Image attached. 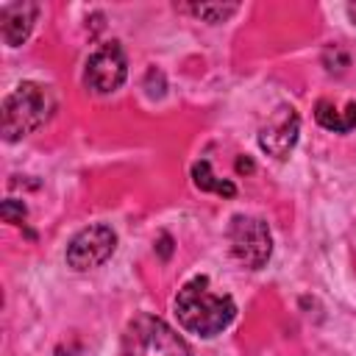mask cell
<instances>
[{
  "label": "cell",
  "instance_id": "1",
  "mask_svg": "<svg viewBox=\"0 0 356 356\" xmlns=\"http://www.w3.org/2000/svg\"><path fill=\"white\" fill-rule=\"evenodd\" d=\"M175 317L184 331L197 334L203 339L217 337L236 317V303L225 292H214L206 275L189 278L175 295Z\"/></svg>",
  "mask_w": 356,
  "mask_h": 356
},
{
  "label": "cell",
  "instance_id": "2",
  "mask_svg": "<svg viewBox=\"0 0 356 356\" xmlns=\"http://www.w3.org/2000/svg\"><path fill=\"white\" fill-rule=\"evenodd\" d=\"M53 108H56V103H53V95L47 86L22 81L3 100V139L17 142V139L33 134L36 128H42L50 120Z\"/></svg>",
  "mask_w": 356,
  "mask_h": 356
},
{
  "label": "cell",
  "instance_id": "3",
  "mask_svg": "<svg viewBox=\"0 0 356 356\" xmlns=\"http://www.w3.org/2000/svg\"><path fill=\"white\" fill-rule=\"evenodd\" d=\"M122 356H192L186 339L156 314H136L122 334Z\"/></svg>",
  "mask_w": 356,
  "mask_h": 356
},
{
  "label": "cell",
  "instance_id": "4",
  "mask_svg": "<svg viewBox=\"0 0 356 356\" xmlns=\"http://www.w3.org/2000/svg\"><path fill=\"white\" fill-rule=\"evenodd\" d=\"M228 242H231L234 259L239 264H245L248 270H261L270 261L273 234H270V225L261 217H250V214L231 217Z\"/></svg>",
  "mask_w": 356,
  "mask_h": 356
},
{
  "label": "cell",
  "instance_id": "5",
  "mask_svg": "<svg viewBox=\"0 0 356 356\" xmlns=\"http://www.w3.org/2000/svg\"><path fill=\"white\" fill-rule=\"evenodd\" d=\"M125 75H128V61H125V53H122L120 42L100 44L86 58V67H83V83L95 95H108V92L120 89Z\"/></svg>",
  "mask_w": 356,
  "mask_h": 356
},
{
  "label": "cell",
  "instance_id": "6",
  "mask_svg": "<svg viewBox=\"0 0 356 356\" xmlns=\"http://www.w3.org/2000/svg\"><path fill=\"white\" fill-rule=\"evenodd\" d=\"M117 248V234L97 222V225H89L83 231H78L70 245H67V264L72 270H95L100 267L106 259H111Z\"/></svg>",
  "mask_w": 356,
  "mask_h": 356
},
{
  "label": "cell",
  "instance_id": "7",
  "mask_svg": "<svg viewBox=\"0 0 356 356\" xmlns=\"http://www.w3.org/2000/svg\"><path fill=\"white\" fill-rule=\"evenodd\" d=\"M298 134H300V117L292 106H281L270 120L267 125H261L259 131V147L273 156V159H286L298 142Z\"/></svg>",
  "mask_w": 356,
  "mask_h": 356
},
{
  "label": "cell",
  "instance_id": "8",
  "mask_svg": "<svg viewBox=\"0 0 356 356\" xmlns=\"http://www.w3.org/2000/svg\"><path fill=\"white\" fill-rule=\"evenodd\" d=\"M36 17H39L36 3H3L0 6V33H3L6 44L19 47L31 36Z\"/></svg>",
  "mask_w": 356,
  "mask_h": 356
},
{
  "label": "cell",
  "instance_id": "9",
  "mask_svg": "<svg viewBox=\"0 0 356 356\" xmlns=\"http://www.w3.org/2000/svg\"><path fill=\"white\" fill-rule=\"evenodd\" d=\"M314 120L334 134H350L356 128V103L350 100L345 108H337L331 100H317L314 106Z\"/></svg>",
  "mask_w": 356,
  "mask_h": 356
},
{
  "label": "cell",
  "instance_id": "10",
  "mask_svg": "<svg viewBox=\"0 0 356 356\" xmlns=\"http://www.w3.org/2000/svg\"><path fill=\"white\" fill-rule=\"evenodd\" d=\"M192 178H195V186L203 189V192H217V195H225V197H231V195L236 192L231 181H220V178L211 172L209 161H197V164L192 167Z\"/></svg>",
  "mask_w": 356,
  "mask_h": 356
},
{
  "label": "cell",
  "instance_id": "11",
  "mask_svg": "<svg viewBox=\"0 0 356 356\" xmlns=\"http://www.w3.org/2000/svg\"><path fill=\"white\" fill-rule=\"evenodd\" d=\"M236 3H200V6H184V11L200 17L203 22H225L231 14H236Z\"/></svg>",
  "mask_w": 356,
  "mask_h": 356
},
{
  "label": "cell",
  "instance_id": "12",
  "mask_svg": "<svg viewBox=\"0 0 356 356\" xmlns=\"http://www.w3.org/2000/svg\"><path fill=\"white\" fill-rule=\"evenodd\" d=\"M3 217H6V222H22L25 220V206L17 203V200H6L3 203Z\"/></svg>",
  "mask_w": 356,
  "mask_h": 356
}]
</instances>
